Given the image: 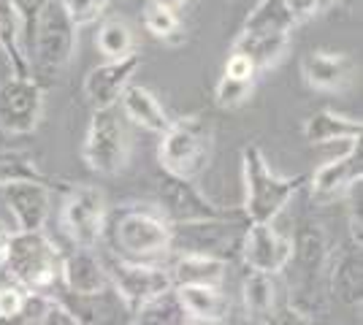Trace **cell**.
<instances>
[{"instance_id": "39", "label": "cell", "mask_w": 363, "mask_h": 325, "mask_svg": "<svg viewBox=\"0 0 363 325\" xmlns=\"http://www.w3.org/2000/svg\"><path fill=\"white\" fill-rule=\"evenodd\" d=\"M350 241L352 244H363V219H361V198L358 203H352V209H350Z\"/></svg>"}, {"instance_id": "40", "label": "cell", "mask_w": 363, "mask_h": 325, "mask_svg": "<svg viewBox=\"0 0 363 325\" xmlns=\"http://www.w3.org/2000/svg\"><path fill=\"white\" fill-rule=\"evenodd\" d=\"M269 325H312V320H309V314H301V312H296L293 307H290V309L285 312L277 323L269 320Z\"/></svg>"}, {"instance_id": "8", "label": "cell", "mask_w": 363, "mask_h": 325, "mask_svg": "<svg viewBox=\"0 0 363 325\" xmlns=\"http://www.w3.org/2000/svg\"><path fill=\"white\" fill-rule=\"evenodd\" d=\"M30 41L35 62L44 71L57 74L74 60L76 44H79V28L68 19V14L62 11L57 0H49L41 8V14L35 16Z\"/></svg>"}, {"instance_id": "25", "label": "cell", "mask_w": 363, "mask_h": 325, "mask_svg": "<svg viewBox=\"0 0 363 325\" xmlns=\"http://www.w3.org/2000/svg\"><path fill=\"white\" fill-rule=\"evenodd\" d=\"M303 274L315 279L328 263V236L320 225H303L293 239V261Z\"/></svg>"}, {"instance_id": "16", "label": "cell", "mask_w": 363, "mask_h": 325, "mask_svg": "<svg viewBox=\"0 0 363 325\" xmlns=\"http://www.w3.org/2000/svg\"><path fill=\"white\" fill-rule=\"evenodd\" d=\"M9 212L14 215L16 231H44L52 209V185L49 182H14L0 187Z\"/></svg>"}, {"instance_id": "31", "label": "cell", "mask_w": 363, "mask_h": 325, "mask_svg": "<svg viewBox=\"0 0 363 325\" xmlns=\"http://www.w3.org/2000/svg\"><path fill=\"white\" fill-rule=\"evenodd\" d=\"M184 323H187V317H184L182 307L177 304L174 290L160 295L157 301H152L147 307H141L136 312V320H133V325H184Z\"/></svg>"}, {"instance_id": "37", "label": "cell", "mask_w": 363, "mask_h": 325, "mask_svg": "<svg viewBox=\"0 0 363 325\" xmlns=\"http://www.w3.org/2000/svg\"><path fill=\"white\" fill-rule=\"evenodd\" d=\"M38 325H79V323H76L74 314L65 309L57 298H49L44 312L38 314Z\"/></svg>"}, {"instance_id": "21", "label": "cell", "mask_w": 363, "mask_h": 325, "mask_svg": "<svg viewBox=\"0 0 363 325\" xmlns=\"http://www.w3.org/2000/svg\"><path fill=\"white\" fill-rule=\"evenodd\" d=\"M174 298L187 320L220 325L230 312V298L223 287H174Z\"/></svg>"}, {"instance_id": "4", "label": "cell", "mask_w": 363, "mask_h": 325, "mask_svg": "<svg viewBox=\"0 0 363 325\" xmlns=\"http://www.w3.org/2000/svg\"><path fill=\"white\" fill-rule=\"evenodd\" d=\"M106 231L111 244L125 261H144L160 258L171 252V225L157 209L147 206H128L106 219Z\"/></svg>"}, {"instance_id": "29", "label": "cell", "mask_w": 363, "mask_h": 325, "mask_svg": "<svg viewBox=\"0 0 363 325\" xmlns=\"http://www.w3.org/2000/svg\"><path fill=\"white\" fill-rule=\"evenodd\" d=\"M46 295H33L14 282L0 285V325H22L28 323L30 312L41 307Z\"/></svg>"}, {"instance_id": "19", "label": "cell", "mask_w": 363, "mask_h": 325, "mask_svg": "<svg viewBox=\"0 0 363 325\" xmlns=\"http://www.w3.org/2000/svg\"><path fill=\"white\" fill-rule=\"evenodd\" d=\"M60 285L65 293H95V290H104L108 282L106 263L92 252V249L79 247L71 255H62L60 266Z\"/></svg>"}, {"instance_id": "10", "label": "cell", "mask_w": 363, "mask_h": 325, "mask_svg": "<svg viewBox=\"0 0 363 325\" xmlns=\"http://www.w3.org/2000/svg\"><path fill=\"white\" fill-rule=\"evenodd\" d=\"M44 117V90L33 76H11L0 81V130L11 136L33 133Z\"/></svg>"}, {"instance_id": "24", "label": "cell", "mask_w": 363, "mask_h": 325, "mask_svg": "<svg viewBox=\"0 0 363 325\" xmlns=\"http://www.w3.org/2000/svg\"><path fill=\"white\" fill-rule=\"evenodd\" d=\"M168 271L174 287H223L228 263L206 255H179Z\"/></svg>"}, {"instance_id": "17", "label": "cell", "mask_w": 363, "mask_h": 325, "mask_svg": "<svg viewBox=\"0 0 363 325\" xmlns=\"http://www.w3.org/2000/svg\"><path fill=\"white\" fill-rule=\"evenodd\" d=\"M363 176V152L361 141L347 144V152L333 157L328 163H323L315 173H312V195L315 198H336L345 195L347 190L361 185Z\"/></svg>"}, {"instance_id": "13", "label": "cell", "mask_w": 363, "mask_h": 325, "mask_svg": "<svg viewBox=\"0 0 363 325\" xmlns=\"http://www.w3.org/2000/svg\"><path fill=\"white\" fill-rule=\"evenodd\" d=\"M239 255L250 271L277 277L293 261V239L277 231L274 222H250L244 231Z\"/></svg>"}, {"instance_id": "30", "label": "cell", "mask_w": 363, "mask_h": 325, "mask_svg": "<svg viewBox=\"0 0 363 325\" xmlns=\"http://www.w3.org/2000/svg\"><path fill=\"white\" fill-rule=\"evenodd\" d=\"M14 182H49L35 157L22 149H0V187Z\"/></svg>"}, {"instance_id": "36", "label": "cell", "mask_w": 363, "mask_h": 325, "mask_svg": "<svg viewBox=\"0 0 363 325\" xmlns=\"http://www.w3.org/2000/svg\"><path fill=\"white\" fill-rule=\"evenodd\" d=\"M11 3V8H14V14L19 16V22H22V33H33V25H35V16L41 14V8H44L49 0H9Z\"/></svg>"}, {"instance_id": "35", "label": "cell", "mask_w": 363, "mask_h": 325, "mask_svg": "<svg viewBox=\"0 0 363 325\" xmlns=\"http://www.w3.org/2000/svg\"><path fill=\"white\" fill-rule=\"evenodd\" d=\"M282 3H285V8L293 16V22L298 25V22H306L312 16L323 14L325 8H331L333 3H339V0H282Z\"/></svg>"}, {"instance_id": "20", "label": "cell", "mask_w": 363, "mask_h": 325, "mask_svg": "<svg viewBox=\"0 0 363 325\" xmlns=\"http://www.w3.org/2000/svg\"><path fill=\"white\" fill-rule=\"evenodd\" d=\"M331 293L347 304V307H361L363 298V261L358 244H345L333 255L331 261Z\"/></svg>"}, {"instance_id": "6", "label": "cell", "mask_w": 363, "mask_h": 325, "mask_svg": "<svg viewBox=\"0 0 363 325\" xmlns=\"http://www.w3.org/2000/svg\"><path fill=\"white\" fill-rule=\"evenodd\" d=\"M228 212L214 219H201V222H184V225H171V249L179 255H206L217 261H230L239 249L247 231V219L230 222Z\"/></svg>"}, {"instance_id": "1", "label": "cell", "mask_w": 363, "mask_h": 325, "mask_svg": "<svg viewBox=\"0 0 363 325\" xmlns=\"http://www.w3.org/2000/svg\"><path fill=\"white\" fill-rule=\"evenodd\" d=\"M293 28H296V22L282 0H257L244 19L230 52L244 55L255 65V71L272 68L282 60Z\"/></svg>"}, {"instance_id": "32", "label": "cell", "mask_w": 363, "mask_h": 325, "mask_svg": "<svg viewBox=\"0 0 363 325\" xmlns=\"http://www.w3.org/2000/svg\"><path fill=\"white\" fill-rule=\"evenodd\" d=\"M252 90H255V81L233 79L223 74V79L214 87V101H217L220 108H239L242 103H247L252 98Z\"/></svg>"}, {"instance_id": "18", "label": "cell", "mask_w": 363, "mask_h": 325, "mask_svg": "<svg viewBox=\"0 0 363 325\" xmlns=\"http://www.w3.org/2000/svg\"><path fill=\"white\" fill-rule=\"evenodd\" d=\"M301 74L303 81L315 90H323V93H342L347 90L350 84L355 81V60L345 55V52H325V49H318V52H309L301 60Z\"/></svg>"}, {"instance_id": "27", "label": "cell", "mask_w": 363, "mask_h": 325, "mask_svg": "<svg viewBox=\"0 0 363 325\" xmlns=\"http://www.w3.org/2000/svg\"><path fill=\"white\" fill-rule=\"evenodd\" d=\"M242 298L247 317L255 320H272L274 307H277V285H274L272 274H260V271H250L242 285Z\"/></svg>"}, {"instance_id": "28", "label": "cell", "mask_w": 363, "mask_h": 325, "mask_svg": "<svg viewBox=\"0 0 363 325\" xmlns=\"http://www.w3.org/2000/svg\"><path fill=\"white\" fill-rule=\"evenodd\" d=\"M95 49L106 60H122L136 52V35L125 19H106L95 33Z\"/></svg>"}, {"instance_id": "33", "label": "cell", "mask_w": 363, "mask_h": 325, "mask_svg": "<svg viewBox=\"0 0 363 325\" xmlns=\"http://www.w3.org/2000/svg\"><path fill=\"white\" fill-rule=\"evenodd\" d=\"M144 28L147 33H152L155 38H174L182 30L179 14L171 11V8H160L155 3L144 6Z\"/></svg>"}, {"instance_id": "38", "label": "cell", "mask_w": 363, "mask_h": 325, "mask_svg": "<svg viewBox=\"0 0 363 325\" xmlns=\"http://www.w3.org/2000/svg\"><path fill=\"white\" fill-rule=\"evenodd\" d=\"M225 76H233V79H247V81H255V65L247 60L244 55H236V52H230L225 60V71H223Z\"/></svg>"}, {"instance_id": "2", "label": "cell", "mask_w": 363, "mask_h": 325, "mask_svg": "<svg viewBox=\"0 0 363 325\" xmlns=\"http://www.w3.org/2000/svg\"><path fill=\"white\" fill-rule=\"evenodd\" d=\"M60 249L55 247V241L44 231L11 233L3 271H9L14 285L25 287L33 295L55 298V287L60 285Z\"/></svg>"}, {"instance_id": "12", "label": "cell", "mask_w": 363, "mask_h": 325, "mask_svg": "<svg viewBox=\"0 0 363 325\" xmlns=\"http://www.w3.org/2000/svg\"><path fill=\"white\" fill-rule=\"evenodd\" d=\"M157 212L163 215L168 225L201 222V219H214V217L225 215L190 179L168 176V173L157 179Z\"/></svg>"}, {"instance_id": "23", "label": "cell", "mask_w": 363, "mask_h": 325, "mask_svg": "<svg viewBox=\"0 0 363 325\" xmlns=\"http://www.w3.org/2000/svg\"><path fill=\"white\" fill-rule=\"evenodd\" d=\"M120 106L125 120H130L133 125L150 130V133H163L168 125H171V117L166 114L163 103L157 101V95L141 87V84H130L120 98Z\"/></svg>"}, {"instance_id": "43", "label": "cell", "mask_w": 363, "mask_h": 325, "mask_svg": "<svg viewBox=\"0 0 363 325\" xmlns=\"http://www.w3.org/2000/svg\"><path fill=\"white\" fill-rule=\"evenodd\" d=\"M244 325H269V320H255V317H247Z\"/></svg>"}, {"instance_id": "5", "label": "cell", "mask_w": 363, "mask_h": 325, "mask_svg": "<svg viewBox=\"0 0 363 325\" xmlns=\"http://www.w3.org/2000/svg\"><path fill=\"white\" fill-rule=\"evenodd\" d=\"M209 157H212V130L201 117L171 120V125L160 133L157 160L168 176L193 182L209 166Z\"/></svg>"}, {"instance_id": "26", "label": "cell", "mask_w": 363, "mask_h": 325, "mask_svg": "<svg viewBox=\"0 0 363 325\" xmlns=\"http://www.w3.org/2000/svg\"><path fill=\"white\" fill-rule=\"evenodd\" d=\"M0 52L6 55L14 76H33L30 57L22 49V22L9 0H0Z\"/></svg>"}, {"instance_id": "14", "label": "cell", "mask_w": 363, "mask_h": 325, "mask_svg": "<svg viewBox=\"0 0 363 325\" xmlns=\"http://www.w3.org/2000/svg\"><path fill=\"white\" fill-rule=\"evenodd\" d=\"M65 309L74 314V320L79 325H133L136 320V312L130 309L111 285H106L104 290H95V293H65L57 295Z\"/></svg>"}, {"instance_id": "3", "label": "cell", "mask_w": 363, "mask_h": 325, "mask_svg": "<svg viewBox=\"0 0 363 325\" xmlns=\"http://www.w3.org/2000/svg\"><path fill=\"white\" fill-rule=\"evenodd\" d=\"M242 215L247 222H274L290 203V198L298 193V187L306 182V176H279V173H274L269 160L252 144L242 149Z\"/></svg>"}, {"instance_id": "42", "label": "cell", "mask_w": 363, "mask_h": 325, "mask_svg": "<svg viewBox=\"0 0 363 325\" xmlns=\"http://www.w3.org/2000/svg\"><path fill=\"white\" fill-rule=\"evenodd\" d=\"M147 3H155V6H160V8H171V11H179L187 0H147Z\"/></svg>"}, {"instance_id": "7", "label": "cell", "mask_w": 363, "mask_h": 325, "mask_svg": "<svg viewBox=\"0 0 363 325\" xmlns=\"http://www.w3.org/2000/svg\"><path fill=\"white\" fill-rule=\"evenodd\" d=\"M130 139L117 108H92V120L82 144V157L87 169L104 176H114L128 166Z\"/></svg>"}, {"instance_id": "9", "label": "cell", "mask_w": 363, "mask_h": 325, "mask_svg": "<svg viewBox=\"0 0 363 325\" xmlns=\"http://www.w3.org/2000/svg\"><path fill=\"white\" fill-rule=\"evenodd\" d=\"M106 274L111 287L125 298V304L133 312H138L141 307H147L152 301H157L160 295L174 290L171 271H168L166 266H157V263L114 258V261L106 263Z\"/></svg>"}, {"instance_id": "44", "label": "cell", "mask_w": 363, "mask_h": 325, "mask_svg": "<svg viewBox=\"0 0 363 325\" xmlns=\"http://www.w3.org/2000/svg\"><path fill=\"white\" fill-rule=\"evenodd\" d=\"M184 325H212V323H198V320H187Z\"/></svg>"}, {"instance_id": "34", "label": "cell", "mask_w": 363, "mask_h": 325, "mask_svg": "<svg viewBox=\"0 0 363 325\" xmlns=\"http://www.w3.org/2000/svg\"><path fill=\"white\" fill-rule=\"evenodd\" d=\"M62 6V11L68 14V19L74 22L76 28H84L98 22L101 16L106 14L108 3L111 0H57Z\"/></svg>"}, {"instance_id": "15", "label": "cell", "mask_w": 363, "mask_h": 325, "mask_svg": "<svg viewBox=\"0 0 363 325\" xmlns=\"http://www.w3.org/2000/svg\"><path fill=\"white\" fill-rule=\"evenodd\" d=\"M141 68L138 52L122 57V60H106L104 65L92 68L84 79V98L92 108H114L120 103L122 93L133 84V76Z\"/></svg>"}, {"instance_id": "41", "label": "cell", "mask_w": 363, "mask_h": 325, "mask_svg": "<svg viewBox=\"0 0 363 325\" xmlns=\"http://www.w3.org/2000/svg\"><path fill=\"white\" fill-rule=\"evenodd\" d=\"M9 241H11V233L6 228H0V271L6 266V255H9Z\"/></svg>"}, {"instance_id": "22", "label": "cell", "mask_w": 363, "mask_h": 325, "mask_svg": "<svg viewBox=\"0 0 363 325\" xmlns=\"http://www.w3.org/2000/svg\"><path fill=\"white\" fill-rule=\"evenodd\" d=\"M363 125L361 120H352L345 114H336L331 108L315 111L306 122H303V139L315 147L323 144H350V141H361Z\"/></svg>"}, {"instance_id": "11", "label": "cell", "mask_w": 363, "mask_h": 325, "mask_svg": "<svg viewBox=\"0 0 363 325\" xmlns=\"http://www.w3.org/2000/svg\"><path fill=\"white\" fill-rule=\"evenodd\" d=\"M106 198L98 187L79 185L68 190L62 203V228L74 239V244L92 249L106 233Z\"/></svg>"}]
</instances>
